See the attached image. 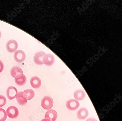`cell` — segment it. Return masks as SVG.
Returning a JSON list of instances; mask_svg holds the SVG:
<instances>
[{
  "mask_svg": "<svg viewBox=\"0 0 122 121\" xmlns=\"http://www.w3.org/2000/svg\"><path fill=\"white\" fill-rule=\"evenodd\" d=\"M10 74L13 78H15L18 74H23V72L21 68L19 66H14L10 70Z\"/></svg>",
  "mask_w": 122,
  "mask_h": 121,
  "instance_id": "obj_15",
  "label": "cell"
},
{
  "mask_svg": "<svg viewBox=\"0 0 122 121\" xmlns=\"http://www.w3.org/2000/svg\"><path fill=\"white\" fill-rule=\"evenodd\" d=\"M17 93V89L14 87H9L7 89V96L10 100H12L16 98Z\"/></svg>",
  "mask_w": 122,
  "mask_h": 121,
  "instance_id": "obj_10",
  "label": "cell"
},
{
  "mask_svg": "<svg viewBox=\"0 0 122 121\" xmlns=\"http://www.w3.org/2000/svg\"><path fill=\"white\" fill-rule=\"evenodd\" d=\"M89 115L88 110L86 108H82L78 111L77 113V117L79 120H84Z\"/></svg>",
  "mask_w": 122,
  "mask_h": 121,
  "instance_id": "obj_11",
  "label": "cell"
},
{
  "mask_svg": "<svg viewBox=\"0 0 122 121\" xmlns=\"http://www.w3.org/2000/svg\"><path fill=\"white\" fill-rule=\"evenodd\" d=\"M1 35H2V34H1V31H0V39L1 38Z\"/></svg>",
  "mask_w": 122,
  "mask_h": 121,
  "instance_id": "obj_22",
  "label": "cell"
},
{
  "mask_svg": "<svg viewBox=\"0 0 122 121\" xmlns=\"http://www.w3.org/2000/svg\"><path fill=\"white\" fill-rule=\"evenodd\" d=\"M7 115L11 119L17 118L19 115V110L15 106H11L7 109Z\"/></svg>",
  "mask_w": 122,
  "mask_h": 121,
  "instance_id": "obj_3",
  "label": "cell"
},
{
  "mask_svg": "<svg viewBox=\"0 0 122 121\" xmlns=\"http://www.w3.org/2000/svg\"><path fill=\"white\" fill-rule=\"evenodd\" d=\"M7 117L6 111L2 108H0V121H5L6 120Z\"/></svg>",
  "mask_w": 122,
  "mask_h": 121,
  "instance_id": "obj_17",
  "label": "cell"
},
{
  "mask_svg": "<svg viewBox=\"0 0 122 121\" xmlns=\"http://www.w3.org/2000/svg\"><path fill=\"white\" fill-rule=\"evenodd\" d=\"M23 92L26 94L28 98V100H32L34 98L35 95V92L33 91V90L31 89H26Z\"/></svg>",
  "mask_w": 122,
  "mask_h": 121,
  "instance_id": "obj_16",
  "label": "cell"
},
{
  "mask_svg": "<svg viewBox=\"0 0 122 121\" xmlns=\"http://www.w3.org/2000/svg\"><path fill=\"white\" fill-rule=\"evenodd\" d=\"M30 83L31 86L34 89H39L41 86V80L37 76H33L30 79Z\"/></svg>",
  "mask_w": 122,
  "mask_h": 121,
  "instance_id": "obj_12",
  "label": "cell"
},
{
  "mask_svg": "<svg viewBox=\"0 0 122 121\" xmlns=\"http://www.w3.org/2000/svg\"><path fill=\"white\" fill-rule=\"evenodd\" d=\"M41 121H51V120L49 119H47V118H45V119H43Z\"/></svg>",
  "mask_w": 122,
  "mask_h": 121,
  "instance_id": "obj_21",
  "label": "cell"
},
{
  "mask_svg": "<svg viewBox=\"0 0 122 121\" xmlns=\"http://www.w3.org/2000/svg\"><path fill=\"white\" fill-rule=\"evenodd\" d=\"M41 103L43 108L46 110H50L53 106L54 101L53 99L51 97L46 96L42 98Z\"/></svg>",
  "mask_w": 122,
  "mask_h": 121,
  "instance_id": "obj_1",
  "label": "cell"
},
{
  "mask_svg": "<svg viewBox=\"0 0 122 121\" xmlns=\"http://www.w3.org/2000/svg\"><path fill=\"white\" fill-rule=\"evenodd\" d=\"M80 106V103L77 100L71 99L67 101L66 106L68 110H75L78 108Z\"/></svg>",
  "mask_w": 122,
  "mask_h": 121,
  "instance_id": "obj_4",
  "label": "cell"
},
{
  "mask_svg": "<svg viewBox=\"0 0 122 121\" xmlns=\"http://www.w3.org/2000/svg\"><path fill=\"white\" fill-rule=\"evenodd\" d=\"M6 99L2 95H0V107H2L6 104Z\"/></svg>",
  "mask_w": 122,
  "mask_h": 121,
  "instance_id": "obj_18",
  "label": "cell"
},
{
  "mask_svg": "<svg viewBox=\"0 0 122 121\" xmlns=\"http://www.w3.org/2000/svg\"><path fill=\"white\" fill-rule=\"evenodd\" d=\"M46 54L45 53L40 51L37 53L33 57V61L35 64L38 65H41L43 64V59L44 57Z\"/></svg>",
  "mask_w": 122,
  "mask_h": 121,
  "instance_id": "obj_7",
  "label": "cell"
},
{
  "mask_svg": "<svg viewBox=\"0 0 122 121\" xmlns=\"http://www.w3.org/2000/svg\"><path fill=\"white\" fill-rule=\"evenodd\" d=\"M4 65L2 61L0 60V73L2 72L4 69Z\"/></svg>",
  "mask_w": 122,
  "mask_h": 121,
  "instance_id": "obj_19",
  "label": "cell"
},
{
  "mask_svg": "<svg viewBox=\"0 0 122 121\" xmlns=\"http://www.w3.org/2000/svg\"><path fill=\"white\" fill-rule=\"evenodd\" d=\"M58 117L57 112L53 109H50L48 110L46 113L45 118H47L51 120V121H55Z\"/></svg>",
  "mask_w": 122,
  "mask_h": 121,
  "instance_id": "obj_13",
  "label": "cell"
},
{
  "mask_svg": "<svg viewBox=\"0 0 122 121\" xmlns=\"http://www.w3.org/2000/svg\"><path fill=\"white\" fill-rule=\"evenodd\" d=\"M15 82L19 86L24 85L27 82V78L23 74H18L15 78Z\"/></svg>",
  "mask_w": 122,
  "mask_h": 121,
  "instance_id": "obj_9",
  "label": "cell"
},
{
  "mask_svg": "<svg viewBox=\"0 0 122 121\" xmlns=\"http://www.w3.org/2000/svg\"><path fill=\"white\" fill-rule=\"evenodd\" d=\"M16 99L17 103L21 106H24L27 104L28 98L26 94L24 92H18Z\"/></svg>",
  "mask_w": 122,
  "mask_h": 121,
  "instance_id": "obj_2",
  "label": "cell"
},
{
  "mask_svg": "<svg viewBox=\"0 0 122 121\" xmlns=\"http://www.w3.org/2000/svg\"><path fill=\"white\" fill-rule=\"evenodd\" d=\"M55 57L53 55L51 54H46L43 59V62L46 66H51L55 62Z\"/></svg>",
  "mask_w": 122,
  "mask_h": 121,
  "instance_id": "obj_8",
  "label": "cell"
},
{
  "mask_svg": "<svg viewBox=\"0 0 122 121\" xmlns=\"http://www.w3.org/2000/svg\"><path fill=\"white\" fill-rule=\"evenodd\" d=\"M86 121H97V120L95 118L90 117V118H89V119H87Z\"/></svg>",
  "mask_w": 122,
  "mask_h": 121,
  "instance_id": "obj_20",
  "label": "cell"
},
{
  "mask_svg": "<svg viewBox=\"0 0 122 121\" xmlns=\"http://www.w3.org/2000/svg\"><path fill=\"white\" fill-rule=\"evenodd\" d=\"M14 58L16 62L18 63H22L25 59V54L21 50H17L14 53Z\"/></svg>",
  "mask_w": 122,
  "mask_h": 121,
  "instance_id": "obj_5",
  "label": "cell"
},
{
  "mask_svg": "<svg viewBox=\"0 0 122 121\" xmlns=\"http://www.w3.org/2000/svg\"><path fill=\"white\" fill-rule=\"evenodd\" d=\"M18 47L17 43L14 40H9L6 44V48L9 52L12 53L16 51Z\"/></svg>",
  "mask_w": 122,
  "mask_h": 121,
  "instance_id": "obj_6",
  "label": "cell"
},
{
  "mask_svg": "<svg viewBox=\"0 0 122 121\" xmlns=\"http://www.w3.org/2000/svg\"><path fill=\"white\" fill-rule=\"evenodd\" d=\"M74 96L77 100H81L85 98L86 94L83 90L78 89L74 92Z\"/></svg>",
  "mask_w": 122,
  "mask_h": 121,
  "instance_id": "obj_14",
  "label": "cell"
}]
</instances>
